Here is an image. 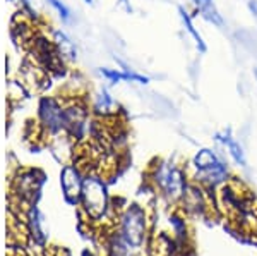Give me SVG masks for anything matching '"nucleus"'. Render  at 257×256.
<instances>
[{"label":"nucleus","instance_id":"f257e3e1","mask_svg":"<svg viewBox=\"0 0 257 256\" xmlns=\"http://www.w3.org/2000/svg\"><path fill=\"white\" fill-rule=\"evenodd\" d=\"M149 184L168 206L177 208L190 186L187 168L173 160H156L149 168Z\"/></svg>","mask_w":257,"mask_h":256},{"label":"nucleus","instance_id":"f03ea898","mask_svg":"<svg viewBox=\"0 0 257 256\" xmlns=\"http://www.w3.org/2000/svg\"><path fill=\"white\" fill-rule=\"evenodd\" d=\"M120 222V237L123 242L132 249H141L144 244H148L151 237L149 229V215L148 212L139 205H131L122 212L118 217Z\"/></svg>","mask_w":257,"mask_h":256},{"label":"nucleus","instance_id":"7ed1b4c3","mask_svg":"<svg viewBox=\"0 0 257 256\" xmlns=\"http://www.w3.org/2000/svg\"><path fill=\"white\" fill-rule=\"evenodd\" d=\"M81 205L86 210L88 217L99 218L105 215V212L110 206L108 193H106V184L101 176L98 174H86L84 184L81 191Z\"/></svg>","mask_w":257,"mask_h":256},{"label":"nucleus","instance_id":"20e7f679","mask_svg":"<svg viewBox=\"0 0 257 256\" xmlns=\"http://www.w3.org/2000/svg\"><path fill=\"white\" fill-rule=\"evenodd\" d=\"M62 188H64V193L69 200L77 201L81 198V191H82V184H84V176H82V170L77 167L76 163H69L62 168Z\"/></svg>","mask_w":257,"mask_h":256},{"label":"nucleus","instance_id":"39448f33","mask_svg":"<svg viewBox=\"0 0 257 256\" xmlns=\"http://www.w3.org/2000/svg\"><path fill=\"white\" fill-rule=\"evenodd\" d=\"M214 141H216L223 150L226 151L228 156L233 160L238 167H245L247 165V158H245V151L240 146V143L235 139V136L231 134L230 129H223L214 136Z\"/></svg>","mask_w":257,"mask_h":256},{"label":"nucleus","instance_id":"423d86ee","mask_svg":"<svg viewBox=\"0 0 257 256\" xmlns=\"http://www.w3.org/2000/svg\"><path fill=\"white\" fill-rule=\"evenodd\" d=\"M99 74L105 77L110 84H118V82H134V84H143L146 86L149 82V77L144 74L136 72L131 67H122V69H99Z\"/></svg>","mask_w":257,"mask_h":256},{"label":"nucleus","instance_id":"0eeeda50","mask_svg":"<svg viewBox=\"0 0 257 256\" xmlns=\"http://www.w3.org/2000/svg\"><path fill=\"white\" fill-rule=\"evenodd\" d=\"M178 18H180V23L182 26H184V30L189 33V36L192 38L194 45H196L197 52L199 53H206L208 52V45H206L204 38H202V35L199 33V30L196 28V23H194V16L190 14L187 7L184 6H178Z\"/></svg>","mask_w":257,"mask_h":256},{"label":"nucleus","instance_id":"6e6552de","mask_svg":"<svg viewBox=\"0 0 257 256\" xmlns=\"http://www.w3.org/2000/svg\"><path fill=\"white\" fill-rule=\"evenodd\" d=\"M194 6V9L204 21H208L209 24L218 28H225V19H223L221 12L216 7L214 0H190Z\"/></svg>","mask_w":257,"mask_h":256},{"label":"nucleus","instance_id":"1a4fd4ad","mask_svg":"<svg viewBox=\"0 0 257 256\" xmlns=\"http://www.w3.org/2000/svg\"><path fill=\"white\" fill-rule=\"evenodd\" d=\"M93 110L96 112L99 117H115L118 114V103L106 90H99L94 95L93 102Z\"/></svg>","mask_w":257,"mask_h":256},{"label":"nucleus","instance_id":"9d476101","mask_svg":"<svg viewBox=\"0 0 257 256\" xmlns=\"http://www.w3.org/2000/svg\"><path fill=\"white\" fill-rule=\"evenodd\" d=\"M52 43L55 47L57 53L60 55L62 60H76L77 52H76V45L70 41V38L65 33L62 31H52Z\"/></svg>","mask_w":257,"mask_h":256},{"label":"nucleus","instance_id":"9b49d317","mask_svg":"<svg viewBox=\"0 0 257 256\" xmlns=\"http://www.w3.org/2000/svg\"><path fill=\"white\" fill-rule=\"evenodd\" d=\"M248 11L252 12V16L257 21V0H248Z\"/></svg>","mask_w":257,"mask_h":256},{"label":"nucleus","instance_id":"f8f14e48","mask_svg":"<svg viewBox=\"0 0 257 256\" xmlns=\"http://www.w3.org/2000/svg\"><path fill=\"white\" fill-rule=\"evenodd\" d=\"M118 4L123 7L127 12H132V6H131V0H118Z\"/></svg>","mask_w":257,"mask_h":256},{"label":"nucleus","instance_id":"ddd939ff","mask_svg":"<svg viewBox=\"0 0 257 256\" xmlns=\"http://www.w3.org/2000/svg\"><path fill=\"white\" fill-rule=\"evenodd\" d=\"M254 77H255V82H257V69H254Z\"/></svg>","mask_w":257,"mask_h":256},{"label":"nucleus","instance_id":"4468645a","mask_svg":"<svg viewBox=\"0 0 257 256\" xmlns=\"http://www.w3.org/2000/svg\"><path fill=\"white\" fill-rule=\"evenodd\" d=\"M86 4H93V0H84Z\"/></svg>","mask_w":257,"mask_h":256}]
</instances>
